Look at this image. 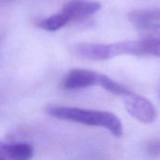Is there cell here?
I'll return each mask as SVG.
<instances>
[{
    "instance_id": "5",
    "label": "cell",
    "mask_w": 160,
    "mask_h": 160,
    "mask_svg": "<svg viewBox=\"0 0 160 160\" xmlns=\"http://www.w3.org/2000/svg\"><path fill=\"white\" fill-rule=\"evenodd\" d=\"M101 8V5L98 2L85 0H72L67 3L61 12L66 17L68 23L83 21Z\"/></svg>"
},
{
    "instance_id": "1",
    "label": "cell",
    "mask_w": 160,
    "mask_h": 160,
    "mask_svg": "<svg viewBox=\"0 0 160 160\" xmlns=\"http://www.w3.org/2000/svg\"><path fill=\"white\" fill-rule=\"evenodd\" d=\"M46 112L51 116L57 119L91 127L103 128L109 130L116 138L123 135L124 130L121 120L117 115L110 112L85 110L67 106H50L46 109Z\"/></svg>"
},
{
    "instance_id": "9",
    "label": "cell",
    "mask_w": 160,
    "mask_h": 160,
    "mask_svg": "<svg viewBox=\"0 0 160 160\" xmlns=\"http://www.w3.org/2000/svg\"><path fill=\"white\" fill-rule=\"evenodd\" d=\"M145 153L151 158H160V138L150 140L146 142Z\"/></svg>"
},
{
    "instance_id": "4",
    "label": "cell",
    "mask_w": 160,
    "mask_h": 160,
    "mask_svg": "<svg viewBox=\"0 0 160 160\" xmlns=\"http://www.w3.org/2000/svg\"><path fill=\"white\" fill-rule=\"evenodd\" d=\"M124 98L126 110L133 118L144 124H151L156 121L158 116L157 110L147 98L133 92H130Z\"/></svg>"
},
{
    "instance_id": "3",
    "label": "cell",
    "mask_w": 160,
    "mask_h": 160,
    "mask_svg": "<svg viewBox=\"0 0 160 160\" xmlns=\"http://www.w3.org/2000/svg\"><path fill=\"white\" fill-rule=\"evenodd\" d=\"M63 86L70 90L82 89L90 86H100L113 95L122 97L130 93L128 88L110 77L102 73L83 68H73L69 70L63 80Z\"/></svg>"
},
{
    "instance_id": "8",
    "label": "cell",
    "mask_w": 160,
    "mask_h": 160,
    "mask_svg": "<svg viewBox=\"0 0 160 160\" xmlns=\"http://www.w3.org/2000/svg\"><path fill=\"white\" fill-rule=\"evenodd\" d=\"M68 24V23L66 17L60 11L54 15H52V16L40 21L38 23V27H40L41 29H43L45 31L55 32Z\"/></svg>"
},
{
    "instance_id": "7",
    "label": "cell",
    "mask_w": 160,
    "mask_h": 160,
    "mask_svg": "<svg viewBox=\"0 0 160 160\" xmlns=\"http://www.w3.org/2000/svg\"><path fill=\"white\" fill-rule=\"evenodd\" d=\"M128 19L132 23L141 29L160 24V8L133 10L128 14Z\"/></svg>"
},
{
    "instance_id": "2",
    "label": "cell",
    "mask_w": 160,
    "mask_h": 160,
    "mask_svg": "<svg viewBox=\"0 0 160 160\" xmlns=\"http://www.w3.org/2000/svg\"><path fill=\"white\" fill-rule=\"evenodd\" d=\"M74 52L81 58L93 61L108 60L119 55H146L142 39L122 41L112 44L80 43L75 45Z\"/></svg>"
},
{
    "instance_id": "6",
    "label": "cell",
    "mask_w": 160,
    "mask_h": 160,
    "mask_svg": "<svg viewBox=\"0 0 160 160\" xmlns=\"http://www.w3.org/2000/svg\"><path fill=\"white\" fill-rule=\"evenodd\" d=\"M33 156L34 147L29 143L0 142V160H31Z\"/></svg>"
}]
</instances>
